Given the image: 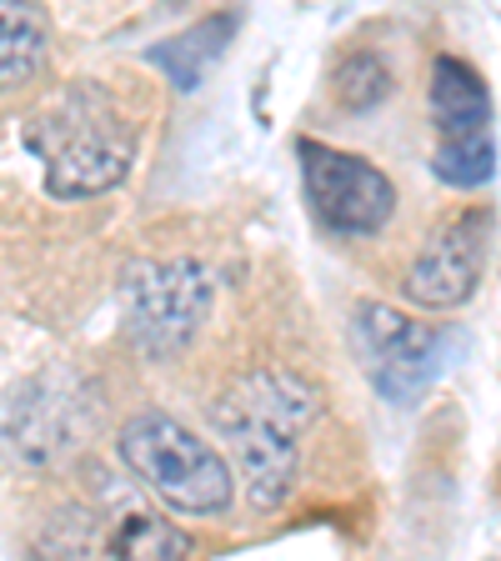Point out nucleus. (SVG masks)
Here are the masks:
<instances>
[{
    "label": "nucleus",
    "instance_id": "10",
    "mask_svg": "<svg viewBox=\"0 0 501 561\" xmlns=\"http://www.w3.org/2000/svg\"><path fill=\"white\" fill-rule=\"evenodd\" d=\"M0 70H5V85L25 81L41 70L46 60V21L31 0H0Z\"/></svg>",
    "mask_w": 501,
    "mask_h": 561
},
{
    "label": "nucleus",
    "instance_id": "5",
    "mask_svg": "<svg viewBox=\"0 0 501 561\" xmlns=\"http://www.w3.org/2000/svg\"><path fill=\"white\" fill-rule=\"evenodd\" d=\"M432 126H436L432 171L456 191L487 186L491 171H497L491 95L477 70L462 66L456 56H442L432 66Z\"/></svg>",
    "mask_w": 501,
    "mask_h": 561
},
{
    "label": "nucleus",
    "instance_id": "2",
    "mask_svg": "<svg viewBox=\"0 0 501 561\" xmlns=\"http://www.w3.org/2000/svg\"><path fill=\"white\" fill-rule=\"evenodd\" d=\"M25 151L46 165V191L60 201L101 196L130 171L136 130L121 116V105L101 85H60L31 121H25Z\"/></svg>",
    "mask_w": 501,
    "mask_h": 561
},
{
    "label": "nucleus",
    "instance_id": "3",
    "mask_svg": "<svg viewBox=\"0 0 501 561\" xmlns=\"http://www.w3.org/2000/svg\"><path fill=\"white\" fill-rule=\"evenodd\" d=\"M121 456L140 486H151L171 512L210 516L231 506V471L221 451L166 411L130 416L121 432Z\"/></svg>",
    "mask_w": 501,
    "mask_h": 561
},
{
    "label": "nucleus",
    "instance_id": "6",
    "mask_svg": "<svg viewBox=\"0 0 501 561\" xmlns=\"http://www.w3.org/2000/svg\"><path fill=\"white\" fill-rule=\"evenodd\" d=\"M351 341H356V362L372 376V386L382 391L391 407H407L421 391H432V381L446 371V351L452 336L426 321L391 311V306H362L351 321Z\"/></svg>",
    "mask_w": 501,
    "mask_h": 561
},
{
    "label": "nucleus",
    "instance_id": "8",
    "mask_svg": "<svg viewBox=\"0 0 501 561\" xmlns=\"http://www.w3.org/2000/svg\"><path fill=\"white\" fill-rule=\"evenodd\" d=\"M491 241V210H462L446 226H436L432 241L417 251L407 271V301L421 311H452L481 280Z\"/></svg>",
    "mask_w": 501,
    "mask_h": 561
},
{
    "label": "nucleus",
    "instance_id": "13",
    "mask_svg": "<svg viewBox=\"0 0 501 561\" xmlns=\"http://www.w3.org/2000/svg\"><path fill=\"white\" fill-rule=\"evenodd\" d=\"M386 91H391V70L372 50H356L337 66V101L346 111H372V105L386 101Z\"/></svg>",
    "mask_w": 501,
    "mask_h": 561
},
{
    "label": "nucleus",
    "instance_id": "4",
    "mask_svg": "<svg viewBox=\"0 0 501 561\" xmlns=\"http://www.w3.org/2000/svg\"><path fill=\"white\" fill-rule=\"evenodd\" d=\"M210 311V271L201 261H146L121 280V316L146 356H175Z\"/></svg>",
    "mask_w": 501,
    "mask_h": 561
},
{
    "label": "nucleus",
    "instance_id": "7",
    "mask_svg": "<svg viewBox=\"0 0 501 561\" xmlns=\"http://www.w3.org/2000/svg\"><path fill=\"white\" fill-rule=\"evenodd\" d=\"M301 161V186L311 201L316 221L337 236H376L391 210H397V186L376 171L372 161L351 151H331L321 140H296Z\"/></svg>",
    "mask_w": 501,
    "mask_h": 561
},
{
    "label": "nucleus",
    "instance_id": "12",
    "mask_svg": "<svg viewBox=\"0 0 501 561\" xmlns=\"http://www.w3.org/2000/svg\"><path fill=\"white\" fill-rule=\"evenodd\" d=\"M101 547L116 551V557H186L191 537L175 531V526H166L161 516H151V512H126Z\"/></svg>",
    "mask_w": 501,
    "mask_h": 561
},
{
    "label": "nucleus",
    "instance_id": "11",
    "mask_svg": "<svg viewBox=\"0 0 501 561\" xmlns=\"http://www.w3.org/2000/svg\"><path fill=\"white\" fill-rule=\"evenodd\" d=\"M231 25H236V15H210V21H201L196 31L175 35V41H166V46H156L151 60L171 70V81L181 85V91H191V85L201 81V70L210 66V56L226 46Z\"/></svg>",
    "mask_w": 501,
    "mask_h": 561
},
{
    "label": "nucleus",
    "instance_id": "9",
    "mask_svg": "<svg viewBox=\"0 0 501 561\" xmlns=\"http://www.w3.org/2000/svg\"><path fill=\"white\" fill-rule=\"evenodd\" d=\"M76 401L60 397L56 381L41 376V381L21 386L11 401V446L31 461V467H46L56 456H66L70 446L81 442V421L70 416Z\"/></svg>",
    "mask_w": 501,
    "mask_h": 561
},
{
    "label": "nucleus",
    "instance_id": "1",
    "mask_svg": "<svg viewBox=\"0 0 501 561\" xmlns=\"http://www.w3.org/2000/svg\"><path fill=\"white\" fill-rule=\"evenodd\" d=\"M216 432L236 456V477L257 506H281L296 486L301 436L316 421V391L286 366H261L216 401Z\"/></svg>",
    "mask_w": 501,
    "mask_h": 561
}]
</instances>
